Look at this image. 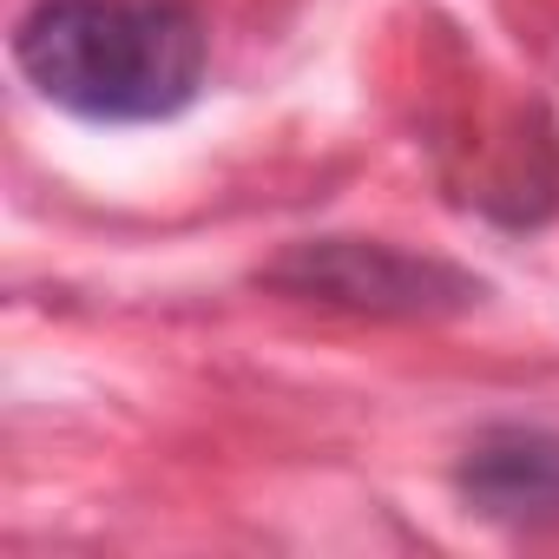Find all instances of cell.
Listing matches in <instances>:
<instances>
[{
	"label": "cell",
	"mask_w": 559,
	"mask_h": 559,
	"mask_svg": "<svg viewBox=\"0 0 559 559\" xmlns=\"http://www.w3.org/2000/svg\"><path fill=\"white\" fill-rule=\"evenodd\" d=\"M14 67L86 126H158L204 93L211 34L191 0H34Z\"/></svg>",
	"instance_id": "cell-1"
},
{
	"label": "cell",
	"mask_w": 559,
	"mask_h": 559,
	"mask_svg": "<svg viewBox=\"0 0 559 559\" xmlns=\"http://www.w3.org/2000/svg\"><path fill=\"white\" fill-rule=\"evenodd\" d=\"M270 290H290L304 304H330V310H356V317H454L467 304H480V276L441 263V257H415L402 243H376V237H310L290 243L263 270Z\"/></svg>",
	"instance_id": "cell-2"
},
{
	"label": "cell",
	"mask_w": 559,
	"mask_h": 559,
	"mask_svg": "<svg viewBox=\"0 0 559 559\" xmlns=\"http://www.w3.org/2000/svg\"><path fill=\"white\" fill-rule=\"evenodd\" d=\"M454 480H461L467 507L487 520H513V526L559 520V435L526 428V421H500V428L474 435Z\"/></svg>",
	"instance_id": "cell-3"
}]
</instances>
